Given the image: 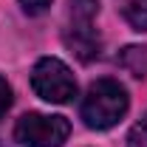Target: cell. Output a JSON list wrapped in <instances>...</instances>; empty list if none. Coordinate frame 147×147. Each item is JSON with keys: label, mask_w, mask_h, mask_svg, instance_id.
I'll return each mask as SVG.
<instances>
[{"label": "cell", "mask_w": 147, "mask_h": 147, "mask_svg": "<svg viewBox=\"0 0 147 147\" xmlns=\"http://www.w3.org/2000/svg\"><path fill=\"white\" fill-rule=\"evenodd\" d=\"M71 133V122L65 116L26 113L14 125V139L23 147H62Z\"/></svg>", "instance_id": "cell-3"}, {"label": "cell", "mask_w": 147, "mask_h": 147, "mask_svg": "<svg viewBox=\"0 0 147 147\" xmlns=\"http://www.w3.org/2000/svg\"><path fill=\"white\" fill-rule=\"evenodd\" d=\"M127 108H130V99H127L125 85L105 76V79H96L88 88L82 108H79V116L91 130H108L125 119Z\"/></svg>", "instance_id": "cell-1"}, {"label": "cell", "mask_w": 147, "mask_h": 147, "mask_svg": "<svg viewBox=\"0 0 147 147\" xmlns=\"http://www.w3.org/2000/svg\"><path fill=\"white\" fill-rule=\"evenodd\" d=\"M62 40L71 48V54L76 59H82V62H91V59H96L102 54V37L93 31L91 23H71L65 28Z\"/></svg>", "instance_id": "cell-4"}, {"label": "cell", "mask_w": 147, "mask_h": 147, "mask_svg": "<svg viewBox=\"0 0 147 147\" xmlns=\"http://www.w3.org/2000/svg\"><path fill=\"white\" fill-rule=\"evenodd\" d=\"M119 65L130 74V76H144L147 74V48L144 45H127L119 54Z\"/></svg>", "instance_id": "cell-5"}, {"label": "cell", "mask_w": 147, "mask_h": 147, "mask_svg": "<svg viewBox=\"0 0 147 147\" xmlns=\"http://www.w3.org/2000/svg\"><path fill=\"white\" fill-rule=\"evenodd\" d=\"M11 105V88H9V82L0 76V119L6 116V110Z\"/></svg>", "instance_id": "cell-10"}, {"label": "cell", "mask_w": 147, "mask_h": 147, "mask_svg": "<svg viewBox=\"0 0 147 147\" xmlns=\"http://www.w3.org/2000/svg\"><path fill=\"white\" fill-rule=\"evenodd\" d=\"M125 20L133 31H147V0H130L125 6Z\"/></svg>", "instance_id": "cell-6"}, {"label": "cell", "mask_w": 147, "mask_h": 147, "mask_svg": "<svg viewBox=\"0 0 147 147\" xmlns=\"http://www.w3.org/2000/svg\"><path fill=\"white\" fill-rule=\"evenodd\" d=\"M71 23H91L99 11V0H68Z\"/></svg>", "instance_id": "cell-7"}, {"label": "cell", "mask_w": 147, "mask_h": 147, "mask_svg": "<svg viewBox=\"0 0 147 147\" xmlns=\"http://www.w3.org/2000/svg\"><path fill=\"white\" fill-rule=\"evenodd\" d=\"M127 147H147V113L133 125V130L127 136Z\"/></svg>", "instance_id": "cell-8"}, {"label": "cell", "mask_w": 147, "mask_h": 147, "mask_svg": "<svg viewBox=\"0 0 147 147\" xmlns=\"http://www.w3.org/2000/svg\"><path fill=\"white\" fill-rule=\"evenodd\" d=\"M31 88L40 99L54 102V105H65L76 96V79L62 59L42 57L31 71Z\"/></svg>", "instance_id": "cell-2"}, {"label": "cell", "mask_w": 147, "mask_h": 147, "mask_svg": "<svg viewBox=\"0 0 147 147\" xmlns=\"http://www.w3.org/2000/svg\"><path fill=\"white\" fill-rule=\"evenodd\" d=\"M20 6L26 14H42V11H48L51 0H20Z\"/></svg>", "instance_id": "cell-9"}]
</instances>
